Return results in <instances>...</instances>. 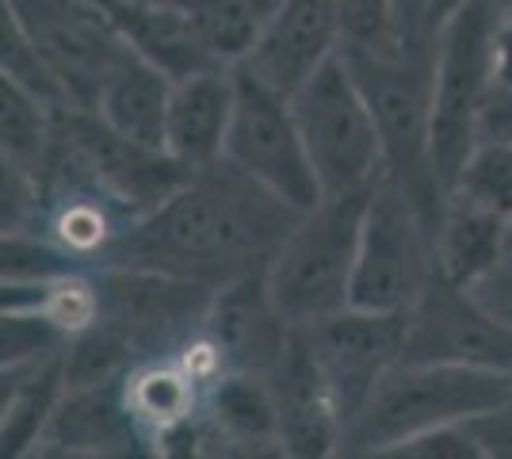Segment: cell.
<instances>
[{"mask_svg":"<svg viewBox=\"0 0 512 459\" xmlns=\"http://www.w3.org/2000/svg\"><path fill=\"white\" fill-rule=\"evenodd\" d=\"M509 394L512 372L398 360L348 425L341 456L386 459L398 444L444 425H463Z\"/></svg>","mask_w":512,"mask_h":459,"instance_id":"3","label":"cell"},{"mask_svg":"<svg viewBox=\"0 0 512 459\" xmlns=\"http://www.w3.org/2000/svg\"><path fill=\"white\" fill-rule=\"evenodd\" d=\"M390 459H482V452L463 425H444V429H432V433L398 444Z\"/></svg>","mask_w":512,"mask_h":459,"instance_id":"27","label":"cell"},{"mask_svg":"<svg viewBox=\"0 0 512 459\" xmlns=\"http://www.w3.org/2000/svg\"><path fill=\"white\" fill-rule=\"evenodd\" d=\"M192 456H283L276 398L264 375L241 368L214 375L192 429Z\"/></svg>","mask_w":512,"mask_h":459,"instance_id":"15","label":"cell"},{"mask_svg":"<svg viewBox=\"0 0 512 459\" xmlns=\"http://www.w3.org/2000/svg\"><path fill=\"white\" fill-rule=\"evenodd\" d=\"M467 0H432V8H428V27H432V35H436V27L448 20L455 8H463Z\"/></svg>","mask_w":512,"mask_h":459,"instance_id":"33","label":"cell"},{"mask_svg":"<svg viewBox=\"0 0 512 459\" xmlns=\"http://www.w3.org/2000/svg\"><path fill=\"white\" fill-rule=\"evenodd\" d=\"M501 314H505V318H509V322H512V310H501Z\"/></svg>","mask_w":512,"mask_h":459,"instance_id":"35","label":"cell"},{"mask_svg":"<svg viewBox=\"0 0 512 459\" xmlns=\"http://www.w3.org/2000/svg\"><path fill=\"white\" fill-rule=\"evenodd\" d=\"M302 329L310 337L314 360H318L321 375H325V383L333 391V402H337V410L344 417V433H348V425L367 406V398L386 379V372L402 360L406 314L344 306L337 314H329V318Z\"/></svg>","mask_w":512,"mask_h":459,"instance_id":"12","label":"cell"},{"mask_svg":"<svg viewBox=\"0 0 512 459\" xmlns=\"http://www.w3.org/2000/svg\"><path fill=\"white\" fill-rule=\"evenodd\" d=\"M493 88H512V8L493 27Z\"/></svg>","mask_w":512,"mask_h":459,"instance_id":"30","label":"cell"},{"mask_svg":"<svg viewBox=\"0 0 512 459\" xmlns=\"http://www.w3.org/2000/svg\"><path fill=\"white\" fill-rule=\"evenodd\" d=\"M512 249V222L474 207L467 199L448 196L436 226V264L455 284L478 287Z\"/></svg>","mask_w":512,"mask_h":459,"instance_id":"23","label":"cell"},{"mask_svg":"<svg viewBox=\"0 0 512 459\" xmlns=\"http://www.w3.org/2000/svg\"><path fill=\"white\" fill-rule=\"evenodd\" d=\"M100 287V326H107L123 345L134 352V360L172 356L188 341H195L207 318L218 287L199 280L153 272V268H96Z\"/></svg>","mask_w":512,"mask_h":459,"instance_id":"8","label":"cell"},{"mask_svg":"<svg viewBox=\"0 0 512 459\" xmlns=\"http://www.w3.org/2000/svg\"><path fill=\"white\" fill-rule=\"evenodd\" d=\"M482 138L512 146V88H493L490 104L482 111V127H478V142Z\"/></svg>","mask_w":512,"mask_h":459,"instance_id":"29","label":"cell"},{"mask_svg":"<svg viewBox=\"0 0 512 459\" xmlns=\"http://www.w3.org/2000/svg\"><path fill=\"white\" fill-rule=\"evenodd\" d=\"M402 360L512 372V322L436 264L421 299L406 314Z\"/></svg>","mask_w":512,"mask_h":459,"instance_id":"11","label":"cell"},{"mask_svg":"<svg viewBox=\"0 0 512 459\" xmlns=\"http://www.w3.org/2000/svg\"><path fill=\"white\" fill-rule=\"evenodd\" d=\"M428 8H432V0H398V20H402V31H406L409 46H428V43H432Z\"/></svg>","mask_w":512,"mask_h":459,"instance_id":"32","label":"cell"},{"mask_svg":"<svg viewBox=\"0 0 512 459\" xmlns=\"http://www.w3.org/2000/svg\"><path fill=\"white\" fill-rule=\"evenodd\" d=\"M341 54V0H279L241 62L279 92H295Z\"/></svg>","mask_w":512,"mask_h":459,"instance_id":"16","label":"cell"},{"mask_svg":"<svg viewBox=\"0 0 512 459\" xmlns=\"http://www.w3.org/2000/svg\"><path fill=\"white\" fill-rule=\"evenodd\" d=\"M65 398V349L4 364V402H0V440L4 456H35V444L46 433L50 417Z\"/></svg>","mask_w":512,"mask_h":459,"instance_id":"22","label":"cell"},{"mask_svg":"<svg viewBox=\"0 0 512 459\" xmlns=\"http://www.w3.org/2000/svg\"><path fill=\"white\" fill-rule=\"evenodd\" d=\"M4 16L39 50L69 108L92 111L130 43L96 0H4Z\"/></svg>","mask_w":512,"mask_h":459,"instance_id":"9","label":"cell"},{"mask_svg":"<svg viewBox=\"0 0 512 459\" xmlns=\"http://www.w3.org/2000/svg\"><path fill=\"white\" fill-rule=\"evenodd\" d=\"M448 196L467 199L512 222V146L482 138L463 161L459 176L451 180Z\"/></svg>","mask_w":512,"mask_h":459,"instance_id":"25","label":"cell"},{"mask_svg":"<svg viewBox=\"0 0 512 459\" xmlns=\"http://www.w3.org/2000/svg\"><path fill=\"white\" fill-rule=\"evenodd\" d=\"M226 161L299 211L321 199L291 96L260 81L245 66H237V104L226 138Z\"/></svg>","mask_w":512,"mask_h":459,"instance_id":"10","label":"cell"},{"mask_svg":"<svg viewBox=\"0 0 512 459\" xmlns=\"http://www.w3.org/2000/svg\"><path fill=\"white\" fill-rule=\"evenodd\" d=\"M463 429L478 444L482 459H512V394L501 398L490 410L463 421Z\"/></svg>","mask_w":512,"mask_h":459,"instance_id":"28","label":"cell"},{"mask_svg":"<svg viewBox=\"0 0 512 459\" xmlns=\"http://www.w3.org/2000/svg\"><path fill=\"white\" fill-rule=\"evenodd\" d=\"M371 192L321 196L306 207L268 264V295L287 326H314L352 306L363 215Z\"/></svg>","mask_w":512,"mask_h":459,"instance_id":"4","label":"cell"},{"mask_svg":"<svg viewBox=\"0 0 512 459\" xmlns=\"http://www.w3.org/2000/svg\"><path fill=\"white\" fill-rule=\"evenodd\" d=\"M371 104L383 138V176L406 192L432 226H440L448 188L432 157V43L406 50H341Z\"/></svg>","mask_w":512,"mask_h":459,"instance_id":"2","label":"cell"},{"mask_svg":"<svg viewBox=\"0 0 512 459\" xmlns=\"http://www.w3.org/2000/svg\"><path fill=\"white\" fill-rule=\"evenodd\" d=\"M493 310H512V249L505 253V261L493 268L482 284L474 287Z\"/></svg>","mask_w":512,"mask_h":459,"instance_id":"31","label":"cell"},{"mask_svg":"<svg viewBox=\"0 0 512 459\" xmlns=\"http://www.w3.org/2000/svg\"><path fill=\"white\" fill-rule=\"evenodd\" d=\"M123 379L77 391L65 387V398L35 444V456H146L123 402Z\"/></svg>","mask_w":512,"mask_h":459,"instance_id":"18","label":"cell"},{"mask_svg":"<svg viewBox=\"0 0 512 459\" xmlns=\"http://www.w3.org/2000/svg\"><path fill=\"white\" fill-rule=\"evenodd\" d=\"M211 379L184 352L134 364L123 379V402L146 456H192V429Z\"/></svg>","mask_w":512,"mask_h":459,"instance_id":"14","label":"cell"},{"mask_svg":"<svg viewBox=\"0 0 512 459\" xmlns=\"http://www.w3.org/2000/svg\"><path fill=\"white\" fill-rule=\"evenodd\" d=\"M169 100H172L169 73L130 50L127 58L115 66V73L104 81L100 100H96L92 111L119 134H127V138L142 142V146H153V150H165Z\"/></svg>","mask_w":512,"mask_h":459,"instance_id":"21","label":"cell"},{"mask_svg":"<svg viewBox=\"0 0 512 459\" xmlns=\"http://www.w3.org/2000/svg\"><path fill=\"white\" fill-rule=\"evenodd\" d=\"M96 4L119 27L130 50L157 69H165L172 81L218 66L176 4H142V0H96Z\"/></svg>","mask_w":512,"mask_h":459,"instance_id":"20","label":"cell"},{"mask_svg":"<svg viewBox=\"0 0 512 459\" xmlns=\"http://www.w3.org/2000/svg\"><path fill=\"white\" fill-rule=\"evenodd\" d=\"M432 272H436V226L394 180L383 176L371 188L363 215L352 306L409 314Z\"/></svg>","mask_w":512,"mask_h":459,"instance_id":"7","label":"cell"},{"mask_svg":"<svg viewBox=\"0 0 512 459\" xmlns=\"http://www.w3.org/2000/svg\"><path fill=\"white\" fill-rule=\"evenodd\" d=\"M279 414V437L283 456L295 459H329L341 456L344 417L333 402V391L321 375L310 337L302 326H291L287 345L276 364L264 372Z\"/></svg>","mask_w":512,"mask_h":459,"instance_id":"13","label":"cell"},{"mask_svg":"<svg viewBox=\"0 0 512 459\" xmlns=\"http://www.w3.org/2000/svg\"><path fill=\"white\" fill-rule=\"evenodd\" d=\"M203 333L214 341V349L222 352L226 368L264 375L287 345L291 326L283 322V314L272 303L268 280L249 276V280L218 287Z\"/></svg>","mask_w":512,"mask_h":459,"instance_id":"19","label":"cell"},{"mask_svg":"<svg viewBox=\"0 0 512 459\" xmlns=\"http://www.w3.org/2000/svg\"><path fill=\"white\" fill-rule=\"evenodd\" d=\"M245 4H249V8H256L260 16H272V12L279 8V0H245Z\"/></svg>","mask_w":512,"mask_h":459,"instance_id":"34","label":"cell"},{"mask_svg":"<svg viewBox=\"0 0 512 459\" xmlns=\"http://www.w3.org/2000/svg\"><path fill=\"white\" fill-rule=\"evenodd\" d=\"M505 8H512V0H505Z\"/></svg>","mask_w":512,"mask_h":459,"instance_id":"36","label":"cell"},{"mask_svg":"<svg viewBox=\"0 0 512 459\" xmlns=\"http://www.w3.org/2000/svg\"><path fill=\"white\" fill-rule=\"evenodd\" d=\"M291 108L321 196L371 192L383 180V138L344 54L329 58L306 85L291 92Z\"/></svg>","mask_w":512,"mask_h":459,"instance_id":"6","label":"cell"},{"mask_svg":"<svg viewBox=\"0 0 512 459\" xmlns=\"http://www.w3.org/2000/svg\"><path fill=\"white\" fill-rule=\"evenodd\" d=\"M237 104V66L199 69L172 81L165 153L184 169H207L226 157V138Z\"/></svg>","mask_w":512,"mask_h":459,"instance_id":"17","label":"cell"},{"mask_svg":"<svg viewBox=\"0 0 512 459\" xmlns=\"http://www.w3.org/2000/svg\"><path fill=\"white\" fill-rule=\"evenodd\" d=\"M398 0H341V50H406Z\"/></svg>","mask_w":512,"mask_h":459,"instance_id":"26","label":"cell"},{"mask_svg":"<svg viewBox=\"0 0 512 459\" xmlns=\"http://www.w3.org/2000/svg\"><path fill=\"white\" fill-rule=\"evenodd\" d=\"M54 131L58 111L16 81L0 77V161H12L39 176L54 146Z\"/></svg>","mask_w":512,"mask_h":459,"instance_id":"24","label":"cell"},{"mask_svg":"<svg viewBox=\"0 0 512 459\" xmlns=\"http://www.w3.org/2000/svg\"><path fill=\"white\" fill-rule=\"evenodd\" d=\"M302 211L245 176L226 157L195 169L169 199L130 226L104 268H153L207 287L268 276Z\"/></svg>","mask_w":512,"mask_h":459,"instance_id":"1","label":"cell"},{"mask_svg":"<svg viewBox=\"0 0 512 459\" xmlns=\"http://www.w3.org/2000/svg\"><path fill=\"white\" fill-rule=\"evenodd\" d=\"M505 0H467L432 35V157L451 188L478 146L482 111L493 96V27Z\"/></svg>","mask_w":512,"mask_h":459,"instance_id":"5","label":"cell"}]
</instances>
